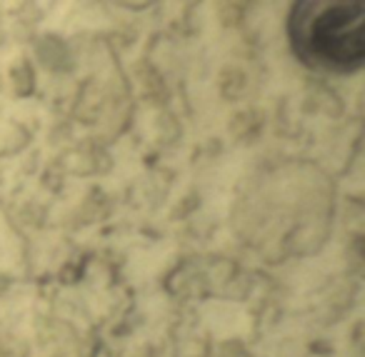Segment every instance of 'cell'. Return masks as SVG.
<instances>
[{"mask_svg":"<svg viewBox=\"0 0 365 357\" xmlns=\"http://www.w3.org/2000/svg\"><path fill=\"white\" fill-rule=\"evenodd\" d=\"M300 58L315 68L350 71L365 58L363 3H303L290 18Z\"/></svg>","mask_w":365,"mask_h":357,"instance_id":"1","label":"cell"}]
</instances>
